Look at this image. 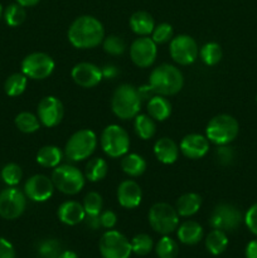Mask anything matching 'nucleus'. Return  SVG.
<instances>
[{"instance_id": "nucleus-1", "label": "nucleus", "mask_w": 257, "mask_h": 258, "mask_svg": "<svg viewBox=\"0 0 257 258\" xmlns=\"http://www.w3.org/2000/svg\"><path fill=\"white\" fill-rule=\"evenodd\" d=\"M105 39V28L97 18L92 15L78 17L68 29V40L78 49H91Z\"/></svg>"}, {"instance_id": "nucleus-2", "label": "nucleus", "mask_w": 257, "mask_h": 258, "mask_svg": "<svg viewBox=\"0 0 257 258\" xmlns=\"http://www.w3.org/2000/svg\"><path fill=\"white\" fill-rule=\"evenodd\" d=\"M149 85L156 95L173 96L183 88V73L175 66L163 63L154 68L149 77Z\"/></svg>"}, {"instance_id": "nucleus-3", "label": "nucleus", "mask_w": 257, "mask_h": 258, "mask_svg": "<svg viewBox=\"0 0 257 258\" xmlns=\"http://www.w3.org/2000/svg\"><path fill=\"white\" fill-rule=\"evenodd\" d=\"M141 97L138 88L133 85L123 83L118 86L112 95L111 108L121 120H131L139 115L141 110Z\"/></svg>"}, {"instance_id": "nucleus-4", "label": "nucleus", "mask_w": 257, "mask_h": 258, "mask_svg": "<svg viewBox=\"0 0 257 258\" xmlns=\"http://www.w3.org/2000/svg\"><path fill=\"white\" fill-rule=\"evenodd\" d=\"M239 133L238 121L231 115L221 113L212 118L206 128V136L209 143L217 146L228 145L236 140Z\"/></svg>"}, {"instance_id": "nucleus-5", "label": "nucleus", "mask_w": 257, "mask_h": 258, "mask_svg": "<svg viewBox=\"0 0 257 258\" xmlns=\"http://www.w3.org/2000/svg\"><path fill=\"white\" fill-rule=\"evenodd\" d=\"M97 146V136L90 128L78 130L68 139L65 155L72 161H82L90 158Z\"/></svg>"}, {"instance_id": "nucleus-6", "label": "nucleus", "mask_w": 257, "mask_h": 258, "mask_svg": "<svg viewBox=\"0 0 257 258\" xmlns=\"http://www.w3.org/2000/svg\"><path fill=\"white\" fill-rule=\"evenodd\" d=\"M54 188L67 196H75L83 189L86 183L85 174L73 165H58L52 173Z\"/></svg>"}, {"instance_id": "nucleus-7", "label": "nucleus", "mask_w": 257, "mask_h": 258, "mask_svg": "<svg viewBox=\"0 0 257 258\" xmlns=\"http://www.w3.org/2000/svg\"><path fill=\"white\" fill-rule=\"evenodd\" d=\"M148 218L151 228L163 236L173 233L179 227L178 212L168 203L154 204L149 211Z\"/></svg>"}, {"instance_id": "nucleus-8", "label": "nucleus", "mask_w": 257, "mask_h": 258, "mask_svg": "<svg viewBox=\"0 0 257 258\" xmlns=\"http://www.w3.org/2000/svg\"><path fill=\"white\" fill-rule=\"evenodd\" d=\"M101 148L110 158H122L130 148L128 134L118 125L106 126L101 134Z\"/></svg>"}, {"instance_id": "nucleus-9", "label": "nucleus", "mask_w": 257, "mask_h": 258, "mask_svg": "<svg viewBox=\"0 0 257 258\" xmlns=\"http://www.w3.org/2000/svg\"><path fill=\"white\" fill-rule=\"evenodd\" d=\"M243 222L242 212L236 206L229 203H221L216 206L209 217V226L213 229L223 232H233Z\"/></svg>"}, {"instance_id": "nucleus-10", "label": "nucleus", "mask_w": 257, "mask_h": 258, "mask_svg": "<svg viewBox=\"0 0 257 258\" xmlns=\"http://www.w3.org/2000/svg\"><path fill=\"white\" fill-rule=\"evenodd\" d=\"M98 248L102 258H130L133 253L131 242L122 233L111 229L102 234Z\"/></svg>"}, {"instance_id": "nucleus-11", "label": "nucleus", "mask_w": 257, "mask_h": 258, "mask_svg": "<svg viewBox=\"0 0 257 258\" xmlns=\"http://www.w3.org/2000/svg\"><path fill=\"white\" fill-rule=\"evenodd\" d=\"M27 197L15 186H8L0 191V217L7 221L17 219L24 213Z\"/></svg>"}, {"instance_id": "nucleus-12", "label": "nucleus", "mask_w": 257, "mask_h": 258, "mask_svg": "<svg viewBox=\"0 0 257 258\" xmlns=\"http://www.w3.org/2000/svg\"><path fill=\"white\" fill-rule=\"evenodd\" d=\"M54 67L53 58L43 52L30 53L22 60V73L32 80L48 78L54 71Z\"/></svg>"}, {"instance_id": "nucleus-13", "label": "nucleus", "mask_w": 257, "mask_h": 258, "mask_svg": "<svg viewBox=\"0 0 257 258\" xmlns=\"http://www.w3.org/2000/svg\"><path fill=\"white\" fill-rule=\"evenodd\" d=\"M170 57L180 66H189L198 58L199 49L197 42L186 34H179L173 37L169 45Z\"/></svg>"}, {"instance_id": "nucleus-14", "label": "nucleus", "mask_w": 257, "mask_h": 258, "mask_svg": "<svg viewBox=\"0 0 257 258\" xmlns=\"http://www.w3.org/2000/svg\"><path fill=\"white\" fill-rule=\"evenodd\" d=\"M158 48L156 43L149 37H140L134 40L130 47V58L134 64L140 68H148L155 62Z\"/></svg>"}, {"instance_id": "nucleus-15", "label": "nucleus", "mask_w": 257, "mask_h": 258, "mask_svg": "<svg viewBox=\"0 0 257 258\" xmlns=\"http://www.w3.org/2000/svg\"><path fill=\"white\" fill-rule=\"evenodd\" d=\"M37 112L38 118L43 126L54 127V126L59 125L62 121L63 116H65V107L59 98L54 97V96H47L38 103Z\"/></svg>"}, {"instance_id": "nucleus-16", "label": "nucleus", "mask_w": 257, "mask_h": 258, "mask_svg": "<svg viewBox=\"0 0 257 258\" xmlns=\"http://www.w3.org/2000/svg\"><path fill=\"white\" fill-rule=\"evenodd\" d=\"M54 191V184L52 179L43 174H35L30 176L24 184V194L30 201L43 203L47 202Z\"/></svg>"}, {"instance_id": "nucleus-17", "label": "nucleus", "mask_w": 257, "mask_h": 258, "mask_svg": "<svg viewBox=\"0 0 257 258\" xmlns=\"http://www.w3.org/2000/svg\"><path fill=\"white\" fill-rule=\"evenodd\" d=\"M72 80L77 83L80 87L92 88L97 86L102 81V71L93 63L82 62L76 64L72 68Z\"/></svg>"}, {"instance_id": "nucleus-18", "label": "nucleus", "mask_w": 257, "mask_h": 258, "mask_svg": "<svg viewBox=\"0 0 257 258\" xmlns=\"http://www.w3.org/2000/svg\"><path fill=\"white\" fill-rule=\"evenodd\" d=\"M179 150L188 159H202L209 151V140L207 136L199 134H189L181 139Z\"/></svg>"}, {"instance_id": "nucleus-19", "label": "nucleus", "mask_w": 257, "mask_h": 258, "mask_svg": "<svg viewBox=\"0 0 257 258\" xmlns=\"http://www.w3.org/2000/svg\"><path fill=\"white\" fill-rule=\"evenodd\" d=\"M143 190L134 180H123L117 188V202L122 208L135 209L140 206Z\"/></svg>"}, {"instance_id": "nucleus-20", "label": "nucleus", "mask_w": 257, "mask_h": 258, "mask_svg": "<svg viewBox=\"0 0 257 258\" xmlns=\"http://www.w3.org/2000/svg\"><path fill=\"white\" fill-rule=\"evenodd\" d=\"M57 214L58 219L67 226H76V224L83 222L86 217V212L82 204L75 201H67L60 204Z\"/></svg>"}, {"instance_id": "nucleus-21", "label": "nucleus", "mask_w": 257, "mask_h": 258, "mask_svg": "<svg viewBox=\"0 0 257 258\" xmlns=\"http://www.w3.org/2000/svg\"><path fill=\"white\" fill-rule=\"evenodd\" d=\"M154 154L160 163L170 165L178 160L179 146L173 139L161 138L154 145Z\"/></svg>"}, {"instance_id": "nucleus-22", "label": "nucleus", "mask_w": 257, "mask_h": 258, "mask_svg": "<svg viewBox=\"0 0 257 258\" xmlns=\"http://www.w3.org/2000/svg\"><path fill=\"white\" fill-rule=\"evenodd\" d=\"M176 236L183 244L194 246L203 238V227L196 221H186L178 227Z\"/></svg>"}, {"instance_id": "nucleus-23", "label": "nucleus", "mask_w": 257, "mask_h": 258, "mask_svg": "<svg viewBox=\"0 0 257 258\" xmlns=\"http://www.w3.org/2000/svg\"><path fill=\"white\" fill-rule=\"evenodd\" d=\"M130 28L140 37H149L155 28V22L149 13L136 12L130 18Z\"/></svg>"}, {"instance_id": "nucleus-24", "label": "nucleus", "mask_w": 257, "mask_h": 258, "mask_svg": "<svg viewBox=\"0 0 257 258\" xmlns=\"http://www.w3.org/2000/svg\"><path fill=\"white\" fill-rule=\"evenodd\" d=\"M202 197L197 193H186L179 197L175 209L179 217H191L201 209Z\"/></svg>"}, {"instance_id": "nucleus-25", "label": "nucleus", "mask_w": 257, "mask_h": 258, "mask_svg": "<svg viewBox=\"0 0 257 258\" xmlns=\"http://www.w3.org/2000/svg\"><path fill=\"white\" fill-rule=\"evenodd\" d=\"M148 113L156 121H165L171 113V105L164 96L155 95L149 100Z\"/></svg>"}, {"instance_id": "nucleus-26", "label": "nucleus", "mask_w": 257, "mask_h": 258, "mask_svg": "<svg viewBox=\"0 0 257 258\" xmlns=\"http://www.w3.org/2000/svg\"><path fill=\"white\" fill-rule=\"evenodd\" d=\"M121 169L128 176L138 178L145 173L146 161L143 156L138 155V154H126L121 160Z\"/></svg>"}, {"instance_id": "nucleus-27", "label": "nucleus", "mask_w": 257, "mask_h": 258, "mask_svg": "<svg viewBox=\"0 0 257 258\" xmlns=\"http://www.w3.org/2000/svg\"><path fill=\"white\" fill-rule=\"evenodd\" d=\"M228 247V237L221 229H213L206 237V248L213 256H219Z\"/></svg>"}, {"instance_id": "nucleus-28", "label": "nucleus", "mask_w": 257, "mask_h": 258, "mask_svg": "<svg viewBox=\"0 0 257 258\" xmlns=\"http://www.w3.org/2000/svg\"><path fill=\"white\" fill-rule=\"evenodd\" d=\"M63 153L59 148L53 145L43 146L37 153V163L43 168H55L62 161Z\"/></svg>"}, {"instance_id": "nucleus-29", "label": "nucleus", "mask_w": 257, "mask_h": 258, "mask_svg": "<svg viewBox=\"0 0 257 258\" xmlns=\"http://www.w3.org/2000/svg\"><path fill=\"white\" fill-rule=\"evenodd\" d=\"M108 171V165L106 163V160L101 158H95L91 159L90 161L86 165L85 170V178L87 179L88 181H100L102 179L106 178Z\"/></svg>"}, {"instance_id": "nucleus-30", "label": "nucleus", "mask_w": 257, "mask_h": 258, "mask_svg": "<svg viewBox=\"0 0 257 258\" xmlns=\"http://www.w3.org/2000/svg\"><path fill=\"white\" fill-rule=\"evenodd\" d=\"M134 127H135L136 135L143 140H149L153 138L156 133V125L154 122V118L149 115L139 113L134 121Z\"/></svg>"}, {"instance_id": "nucleus-31", "label": "nucleus", "mask_w": 257, "mask_h": 258, "mask_svg": "<svg viewBox=\"0 0 257 258\" xmlns=\"http://www.w3.org/2000/svg\"><path fill=\"white\" fill-rule=\"evenodd\" d=\"M28 85V77L24 73H13L4 83V91L10 97H18L25 91Z\"/></svg>"}, {"instance_id": "nucleus-32", "label": "nucleus", "mask_w": 257, "mask_h": 258, "mask_svg": "<svg viewBox=\"0 0 257 258\" xmlns=\"http://www.w3.org/2000/svg\"><path fill=\"white\" fill-rule=\"evenodd\" d=\"M3 18L9 27H19L24 23L25 18H27V12H25V8L23 5L13 3L4 9Z\"/></svg>"}, {"instance_id": "nucleus-33", "label": "nucleus", "mask_w": 257, "mask_h": 258, "mask_svg": "<svg viewBox=\"0 0 257 258\" xmlns=\"http://www.w3.org/2000/svg\"><path fill=\"white\" fill-rule=\"evenodd\" d=\"M14 122L18 130L24 134H33L40 128L39 118L32 112H25L24 111V112L18 113Z\"/></svg>"}, {"instance_id": "nucleus-34", "label": "nucleus", "mask_w": 257, "mask_h": 258, "mask_svg": "<svg viewBox=\"0 0 257 258\" xmlns=\"http://www.w3.org/2000/svg\"><path fill=\"white\" fill-rule=\"evenodd\" d=\"M201 59L206 66H216L222 59V48L218 43L209 42L206 43L201 48Z\"/></svg>"}, {"instance_id": "nucleus-35", "label": "nucleus", "mask_w": 257, "mask_h": 258, "mask_svg": "<svg viewBox=\"0 0 257 258\" xmlns=\"http://www.w3.org/2000/svg\"><path fill=\"white\" fill-rule=\"evenodd\" d=\"M155 252L159 258H176L179 253L178 243L169 236H163L156 243Z\"/></svg>"}, {"instance_id": "nucleus-36", "label": "nucleus", "mask_w": 257, "mask_h": 258, "mask_svg": "<svg viewBox=\"0 0 257 258\" xmlns=\"http://www.w3.org/2000/svg\"><path fill=\"white\" fill-rule=\"evenodd\" d=\"M154 248V242L150 236L145 233L136 234L133 239H131V249L133 253L138 254V256H146L150 253Z\"/></svg>"}, {"instance_id": "nucleus-37", "label": "nucleus", "mask_w": 257, "mask_h": 258, "mask_svg": "<svg viewBox=\"0 0 257 258\" xmlns=\"http://www.w3.org/2000/svg\"><path fill=\"white\" fill-rule=\"evenodd\" d=\"M23 178V170L18 164L9 163L2 169V179L8 186H17Z\"/></svg>"}, {"instance_id": "nucleus-38", "label": "nucleus", "mask_w": 257, "mask_h": 258, "mask_svg": "<svg viewBox=\"0 0 257 258\" xmlns=\"http://www.w3.org/2000/svg\"><path fill=\"white\" fill-rule=\"evenodd\" d=\"M83 208H85L86 214H91V216H98L102 211L103 199L101 194L97 191H90L86 194L85 199H83Z\"/></svg>"}, {"instance_id": "nucleus-39", "label": "nucleus", "mask_w": 257, "mask_h": 258, "mask_svg": "<svg viewBox=\"0 0 257 258\" xmlns=\"http://www.w3.org/2000/svg\"><path fill=\"white\" fill-rule=\"evenodd\" d=\"M62 253V247L57 239H44L38 246V254L40 258H58Z\"/></svg>"}, {"instance_id": "nucleus-40", "label": "nucleus", "mask_w": 257, "mask_h": 258, "mask_svg": "<svg viewBox=\"0 0 257 258\" xmlns=\"http://www.w3.org/2000/svg\"><path fill=\"white\" fill-rule=\"evenodd\" d=\"M103 50L111 55H121L126 50V44L118 35H108L103 39Z\"/></svg>"}, {"instance_id": "nucleus-41", "label": "nucleus", "mask_w": 257, "mask_h": 258, "mask_svg": "<svg viewBox=\"0 0 257 258\" xmlns=\"http://www.w3.org/2000/svg\"><path fill=\"white\" fill-rule=\"evenodd\" d=\"M151 39L156 44H164L166 42H170L173 38V27L168 23H161V24L155 25L153 33H151Z\"/></svg>"}, {"instance_id": "nucleus-42", "label": "nucleus", "mask_w": 257, "mask_h": 258, "mask_svg": "<svg viewBox=\"0 0 257 258\" xmlns=\"http://www.w3.org/2000/svg\"><path fill=\"white\" fill-rule=\"evenodd\" d=\"M216 158L221 165H229V164L233 163L234 160L233 149L229 148V146L227 145L218 146V149L216 150Z\"/></svg>"}, {"instance_id": "nucleus-43", "label": "nucleus", "mask_w": 257, "mask_h": 258, "mask_svg": "<svg viewBox=\"0 0 257 258\" xmlns=\"http://www.w3.org/2000/svg\"><path fill=\"white\" fill-rule=\"evenodd\" d=\"M243 222L248 231L257 236V203L252 204L243 217Z\"/></svg>"}, {"instance_id": "nucleus-44", "label": "nucleus", "mask_w": 257, "mask_h": 258, "mask_svg": "<svg viewBox=\"0 0 257 258\" xmlns=\"http://www.w3.org/2000/svg\"><path fill=\"white\" fill-rule=\"evenodd\" d=\"M101 227L106 229H112L117 223V216L112 211H105L100 213Z\"/></svg>"}, {"instance_id": "nucleus-45", "label": "nucleus", "mask_w": 257, "mask_h": 258, "mask_svg": "<svg viewBox=\"0 0 257 258\" xmlns=\"http://www.w3.org/2000/svg\"><path fill=\"white\" fill-rule=\"evenodd\" d=\"M0 258H15V249L8 239L0 237Z\"/></svg>"}, {"instance_id": "nucleus-46", "label": "nucleus", "mask_w": 257, "mask_h": 258, "mask_svg": "<svg viewBox=\"0 0 257 258\" xmlns=\"http://www.w3.org/2000/svg\"><path fill=\"white\" fill-rule=\"evenodd\" d=\"M83 222L86 223V226L88 227L92 231H96L101 227V221H100V214L98 216H91V214H86Z\"/></svg>"}, {"instance_id": "nucleus-47", "label": "nucleus", "mask_w": 257, "mask_h": 258, "mask_svg": "<svg viewBox=\"0 0 257 258\" xmlns=\"http://www.w3.org/2000/svg\"><path fill=\"white\" fill-rule=\"evenodd\" d=\"M101 71H102V77L106 78V80H113V78H115L116 76L120 73V72H118L117 67H116V66H113V64L105 66V67H103Z\"/></svg>"}, {"instance_id": "nucleus-48", "label": "nucleus", "mask_w": 257, "mask_h": 258, "mask_svg": "<svg viewBox=\"0 0 257 258\" xmlns=\"http://www.w3.org/2000/svg\"><path fill=\"white\" fill-rule=\"evenodd\" d=\"M244 256L246 258H257V239L248 242L244 249Z\"/></svg>"}, {"instance_id": "nucleus-49", "label": "nucleus", "mask_w": 257, "mask_h": 258, "mask_svg": "<svg viewBox=\"0 0 257 258\" xmlns=\"http://www.w3.org/2000/svg\"><path fill=\"white\" fill-rule=\"evenodd\" d=\"M139 93H140V97H141V100H146V98H149V97H153V96H155L156 93L154 92V90L153 88H151V86L150 85H148V86H143V87H140L139 88Z\"/></svg>"}, {"instance_id": "nucleus-50", "label": "nucleus", "mask_w": 257, "mask_h": 258, "mask_svg": "<svg viewBox=\"0 0 257 258\" xmlns=\"http://www.w3.org/2000/svg\"><path fill=\"white\" fill-rule=\"evenodd\" d=\"M39 2H40V0H15V3L23 5L24 8L34 7V5H37Z\"/></svg>"}, {"instance_id": "nucleus-51", "label": "nucleus", "mask_w": 257, "mask_h": 258, "mask_svg": "<svg viewBox=\"0 0 257 258\" xmlns=\"http://www.w3.org/2000/svg\"><path fill=\"white\" fill-rule=\"evenodd\" d=\"M58 258H78L77 253L73 251H62V253L59 254Z\"/></svg>"}, {"instance_id": "nucleus-52", "label": "nucleus", "mask_w": 257, "mask_h": 258, "mask_svg": "<svg viewBox=\"0 0 257 258\" xmlns=\"http://www.w3.org/2000/svg\"><path fill=\"white\" fill-rule=\"evenodd\" d=\"M3 14H4V10H3L2 4H0V19H2V18H3Z\"/></svg>"}, {"instance_id": "nucleus-53", "label": "nucleus", "mask_w": 257, "mask_h": 258, "mask_svg": "<svg viewBox=\"0 0 257 258\" xmlns=\"http://www.w3.org/2000/svg\"><path fill=\"white\" fill-rule=\"evenodd\" d=\"M256 101H257V97H256Z\"/></svg>"}]
</instances>
